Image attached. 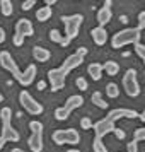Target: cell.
Here are the masks:
<instances>
[{
  "label": "cell",
  "instance_id": "4fadbf2b",
  "mask_svg": "<svg viewBox=\"0 0 145 152\" xmlns=\"http://www.w3.org/2000/svg\"><path fill=\"white\" fill-rule=\"evenodd\" d=\"M80 63H84V56L80 55V53H72L70 56H67V58H65V62L60 65V69H62L67 75H68L74 69L80 67Z\"/></svg>",
  "mask_w": 145,
  "mask_h": 152
},
{
  "label": "cell",
  "instance_id": "d590c367",
  "mask_svg": "<svg viewBox=\"0 0 145 152\" xmlns=\"http://www.w3.org/2000/svg\"><path fill=\"white\" fill-rule=\"evenodd\" d=\"M75 53H80L82 56H85V55H87V48H85V46H80V48L75 51Z\"/></svg>",
  "mask_w": 145,
  "mask_h": 152
},
{
  "label": "cell",
  "instance_id": "d6a6232c",
  "mask_svg": "<svg viewBox=\"0 0 145 152\" xmlns=\"http://www.w3.org/2000/svg\"><path fill=\"white\" fill-rule=\"evenodd\" d=\"M126 149H128V152H138V144L135 140H131V142L126 144Z\"/></svg>",
  "mask_w": 145,
  "mask_h": 152
},
{
  "label": "cell",
  "instance_id": "f546056e",
  "mask_svg": "<svg viewBox=\"0 0 145 152\" xmlns=\"http://www.w3.org/2000/svg\"><path fill=\"white\" fill-rule=\"evenodd\" d=\"M144 28H145V10H142V12L138 14V26H137V29L142 33Z\"/></svg>",
  "mask_w": 145,
  "mask_h": 152
},
{
  "label": "cell",
  "instance_id": "8fae6325",
  "mask_svg": "<svg viewBox=\"0 0 145 152\" xmlns=\"http://www.w3.org/2000/svg\"><path fill=\"white\" fill-rule=\"evenodd\" d=\"M108 120L109 121H116V120H123V118H138V111L135 110H128V108H116V110H111L109 113H108Z\"/></svg>",
  "mask_w": 145,
  "mask_h": 152
},
{
  "label": "cell",
  "instance_id": "60d3db41",
  "mask_svg": "<svg viewBox=\"0 0 145 152\" xmlns=\"http://www.w3.org/2000/svg\"><path fill=\"white\" fill-rule=\"evenodd\" d=\"M7 144V142H5V140H4V138L0 137V151H2V149H4V145Z\"/></svg>",
  "mask_w": 145,
  "mask_h": 152
},
{
  "label": "cell",
  "instance_id": "603a6c76",
  "mask_svg": "<svg viewBox=\"0 0 145 152\" xmlns=\"http://www.w3.org/2000/svg\"><path fill=\"white\" fill-rule=\"evenodd\" d=\"M0 12H2V15H5V17L12 15V12H14L12 2L10 0H0Z\"/></svg>",
  "mask_w": 145,
  "mask_h": 152
},
{
  "label": "cell",
  "instance_id": "e575fe53",
  "mask_svg": "<svg viewBox=\"0 0 145 152\" xmlns=\"http://www.w3.org/2000/svg\"><path fill=\"white\" fill-rule=\"evenodd\" d=\"M113 133H114V135H116V137L119 138V140H123L125 135H126V133H125V132L121 130V128H114V132H113Z\"/></svg>",
  "mask_w": 145,
  "mask_h": 152
},
{
  "label": "cell",
  "instance_id": "ee69618b",
  "mask_svg": "<svg viewBox=\"0 0 145 152\" xmlns=\"http://www.w3.org/2000/svg\"><path fill=\"white\" fill-rule=\"evenodd\" d=\"M2 101H4V94H2V92H0V103H2Z\"/></svg>",
  "mask_w": 145,
  "mask_h": 152
},
{
  "label": "cell",
  "instance_id": "277c9868",
  "mask_svg": "<svg viewBox=\"0 0 145 152\" xmlns=\"http://www.w3.org/2000/svg\"><path fill=\"white\" fill-rule=\"evenodd\" d=\"M82 104H84V97L80 96V94L70 96L68 99L65 101L63 106H60V108L55 110V118L58 120V121H65V120H68L70 113H72L74 110H77V108H80Z\"/></svg>",
  "mask_w": 145,
  "mask_h": 152
},
{
  "label": "cell",
  "instance_id": "ab89813d",
  "mask_svg": "<svg viewBox=\"0 0 145 152\" xmlns=\"http://www.w3.org/2000/svg\"><path fill=\"white\" fill-rule=\"evenodd\" d=\"M138 120L140 121H145V113H138Z\"/></svg>",
  "mask_w": 145,
  "mask_h": 152
},
{
  "label": "cell",
  "instance_id": "52a82bcc",
  "mask_svg": "<svg viewBox=\"0 0 145 152\" xmlns=\"http://www.w3.org/2000/svg\"><path fill=\"white\" fill-rule=\"evenodd\" d=\"M123 89L126 92V96L137 97L140 94V84L137 80V70L128 69L123 75Z\"/></svg>",
  "mask_w": 145,
  "mask_h": 152
},
{
  "label": "cell",
  "instance_id": "6da1fadb",
  "mask_svg": "<svg viewBox=\"0 0 145 152\" xmlns=\"http://www.w3.org/2000/svg\"><path fill=\"white\" fill-rule=\"evenodd\" d=\"M62 22L65 26V36L63 41L60 43L63 48L68 46L72 39H75L79 33H80V26L84 22V15L82 14H72V15H62Z\"/></svg>",
  "mask_w": 145,
  "mask_h": 152
},
{
  "label": "cell",
  "instance_id": "cb8c5ba5",
  "mask_svg": "<svg viewBox=\"0 0 145 152\" xmlns=\"http://www.w3.org/2000/svg\"><path fill=\"white\" fill-rule=\"evenodd\" d=\"M106 96L111 97V99H116V97L119 96V87H118V84L109 82L106 86Z\"/></svg>",
  "mask_w": 145,
  "mask_h": 152
},
{
  "label": "cell",
  "instance_id": "44dd1931",
  "mask_svg": "<svg viewBox=\"0 0 145 152\" xmlns=\"http://www.w3.org/2000/svg\"><path fill=\"white\" fill-rule=\"evenodd\" d=\"M51 15H53V10L50 7H39L38 10H36V19H38V22H46L51 19Z\"/></svg>",
  "mask_w": 145,
  "mask_h": 152
},
{
  "label": "cell",
  "instance_id": "7402d4cb",
  "mask_svg": "<svg viewBox=\"0 0 145 152\" xmlns=\"http://www.w3.org/2000/svg\"><path fill=\"white\" fill-rule=\"evenodd\" d=\"M90 101H92V104H96L97 108H101V110H108V101L103 97V94L99 92V91H96V92H92V96H90Z\"/></svg>",
  "mask_w": 145,
  "mask_h": 152
},
{
  "label": "cell",
  "instance_id": "836d02e7",
  "mask_svg": "<svg viewBox=\"0 0 145 152\" xmlns=\"http://www.w3.org/2000/svg\"><path fill=\"white\" fill-rule=\"evenodd\" d=\"M12 43H14L15 46H22V43H24V38L19 34H14V38H12Z\"/></svg>",
  "mask_w": 145,
  "mask_h": 152
},
{
  "label": "cell",
  "instance_id": "d6986e66",
  "mask_svg": "<svg viewBox=\"0 0 145 152\" xmlns=\"http://www.w3.org/2000/svg\"><path fill=\"white\" fill-rule=\"evenodd\" d=\"M87 74L92 77V80H101V77H103V63H90L89 67H87Z\"/></svg>",
  "mask_w": 145,
  "mask_h": 152
},
{
  "label": "cell",
  "instance_id": "8992f818",
  "mask_svg": "<svg viewBox=\"0 0 145 152\" xmlns=\"http://www.w3.org/2000/svg\"><path fill=\"white\" fill-rule=\"evenodd\" d=\"M19 104H21L22 108L28 111L29 115H34V116L41 115L43 111H44L43 104L38 103V101H36L34 97L29 94L28 91H21V92H19Z\"/></svg>",
  "mask_w": 145,
  "mask_h": 152
},
{
  "label": "cell",
  "instance_id": "f35d334b",
  "mask_svg": "<svg viewBox=\"0 0 145 152\" xmlns=\"http://www.w3.org/2000/svg\"><path fill=\"white\" fill-rule=\"evenodd\" d=\"M56 2L55 0H46V7H51V5H55Z\"/></svg>",
  "mask_w": 145,
  "mask_h": 152
},
{
  "label": "cell",
  "instance_id": "484cf974",
  "mask_svg": "<svg viewBox=\"0 0 145 152\" xmlns=\"http://www.w3.org/2000/svg\"><path fill=\"white\" fill-rule=\"evenodd\" d=\"M133 140H135L137 144L145 140V128H144V126H138L137 130L133 132Z\"/></svg>",
  "mask_w": 145,
  "mask_h": 152
},
{
  "label": "cell",
  "instance_id": "7c38bea8",
  "mask_svg": "<svg viewBox=\"0 0 145 152\" xmlns=\"http://www.w3.org/2000/svg\"><path fill=\"white\" fill-rule=\"evenodd\" d=\"M111 5H113V2H111V0H106L104 5L97 10V24H99V28H104V26H106L108 22H111V19H113Z\"/></svg>",
  "mask_w": 145,
  "mask_h": 152
},
{
  "label": "cell",
  "instance_id": "1f68e13d",
  "mask_svg": "<svg viewBox=\"0 0 145 152\" xmlns=\"http://www.w3.org/2000/svg\"><path fill=\"white\" fill-rule=\"evenodd\" d=\"M34 5H36L34 0H26V2H22V10H31Z\"/></svg>",
  "mask_w": 145,
  "mask_h": 152
},
{
  "label": "cell",
  "instance_id": "ba28073f",
  "mask_svg": "<svg viewBox=\"0 0 145 152\" xmlns=\"http://www.w3.org/2000/svg\"><path fill=\"white\" fill-rule=\"evenodd\" d=\"M0 65H2V69H5L7 72H10V74H12V77H14V79L17 80V82L21 80L22 72L19 70V67H17V63H15V60L12 58V55L9 53L7 50L0 51Z\"/></svg>",
  "mask_w": 145,
  "mask_h": 152
},
{
  "label": "cell",
  "instance_id": "5bb4252c",
  "mask_svg": "<svg viewBox=\"0 0 145 152\" xmlns=\"http://www.w3.org/2000/svg\"><path fill=\"white\" fill-rule=\"evenodd\" d=\"M15 34L22 36V38H28V36H33L34 34V26H33V22L26 19V17H22L19 21L15 22Z\"/></svg>",
  "mask_w": 145,
  "mask_h": 152
},
{
  "label": "cell",
  "instance_id": "74e56055",
  "mask_svg": "<svg viewBox=\"0 0 145 152\" xmlns=\"http://www.w3.org/2000/svg\"><path fill=\"white\" fill-rule=\"evenodd\" d=\"M44 87H46V82H38V89H44Z\"/></svg>",
  "mask_w": 145,
  "mask_h": 152
},
{
  "label": "cell",
  "instance_id": "8d00e7d4",
  "mask_svg": "<svg viewBox=\"0 0 145 152\" xmlns=\"http://www.w3.org/2000/svg\"><path fill=\"white\" fill-rule=\"evenodd\" d=\"M5 41V31H4V28H0V45Z\"/></svg>",
  "mask_w": 145,
  "mask_h": 152
},
{
  "label": "cell",
  "instance_id": "f1b7e54d",
  "mask_svg": "<svg viewBox=\"0 0 145 152\" xmlns=\"http://www.w3.org/2000/svg\"><path fill=\"white\" fill-rule=\"evenodd\" d=\"M133 48H135V53L138 55V58L145 60V46H144V45H142V43H135V45H133Z\"/></svg>",
  "mask_w": 145,
  "mask_h": 152
},
{
  "label": "cell",
  "instance_id": "7a4b0ae2",
  "mask_svg": "<svg viewBox=\"0 0 145 152\" xmlns=\"http://www.w3.org/2000/svg\"><path fill=\"white\" fill-rule=\"evenodd\" d=\"M140 38H142V33L138 31L137 28H126L118 31L116 34L111 38V46L114 50H121L126 45H135V43H140Z\"/></svg>",
  "mask_w": 145,
  "mask_h": 152
},
{
  "label": "cell",
  "instance_id": "2e32d148",
  "mask_svg": "<svg viewBox=\"0 0 145 152\" xmlns=\"http://www.w3.org/2000/svg\"><path fill=\"white\" fill-rule=\"evenodd\" d=\"M28 145L33 152L43 151V132H33L31 137L28 138Z\"/></svg>",
  "mask_w": 145,
  "mask_h": 152
},
{
  "label": "cell",
  "instance_id": "4316f807",
  "mask_svg": "<svg viewBox=\"0 0 145 152\" xmlns=\"http://www.w3.org/2000/svg\"><path fill=\"white\" fill-rule=\"evenodd\" d=\"M50 39L53 43H58V45H60V43L63 41V36L58 29H51V31H50Z\"/></svg>",
  "mask_w": 145,
  "mask_h": 152
},
{
  "label": "cell",
  "instance_id": "b9f144b4",
  "mask_svg": "<svg viewBox=\"0 0 145 152\" xmlns=\"http://www.w3.org/2000/svg\"><path fill=\"white\" fill-rule=\"evenodd\" d=\"M12 152H24V151H22V149H19V147H14V149H12Z\"/></svg>",
  "mask_w": 145,
  "mask_h": 152
},
{
  "label": "cell",
  "instance_id": "ffe728a7",
  "mask_svg": "<svg viewBox=\"0 0 145 152\" xmlns=\"http://www.w3.org/2000/svg\"><path fill=\"white\" fill-rule=\"evenodd\" d=\"M103 72H106L109 77L118 75V72H119V63L114 62V60H108V62L103 65Z\"/></svg>",
  "mask_w": 145,
  "mask_h": 152
},
{
  "label": "cell",
  "instance_id": "9c48e42d",
  "mask_svg": "<svg viewBox=\"0 0 145 152\" xmlns=\"http://www.w3.org/2000/svg\"><path fill=\"white\" fill-rule=\"evenodd\" d=\"M65 79H67V74L60 67L48 70V82H50V87H51L53 92H56V91H60L65 87Z\"/></svg>",
  "mask_w": 145,
  "mask_h": 152
},
{
  "label": "cell",
  "instance_id": "83f0119b",
  "mask_svg": "<svg viewBox=\"0 0 145 152\" xmlns=\"http://www.w3.org/2000/svg\"><path fill=\"white\" fill-rule=\"evenodd\" d=\"M75 86L79 91H87V87H89V84H87V80L84 79V77H77L75 79Z\"/></svg>",
  "mask_w": 145,
  "mask_h": 152
},
{
  "label": "cell",
  "instance_id": "ac0fdd59",
  "mask_svg": "<svg viewBox=\"0 0 145 152\" xmlns=\"http://www.w3.org/2000/svg\"><path fill=\"white\" fill-rule=\"evenodd\" d=\"M33 56H34L36 62L44 63L51 58V53H50V50L43 48V46H34V48H33Z\"/></svg>",
  "mask_w": 145,
  "mask_h": 152
},
{
  "label": "cell",
  "instance_id": "d4e9b609",
  "mask_svg": "<svg viewBox=\"0 0 145 152\" xmlns=\"http://www.w3.org/2000/svg\"><path fill=\"white\" fill-rule=\"evenodd\" d=\"M92 151L94 152H108V147L104 145L103 138L94 137V140H92Z\"/></svg>",
  "mask_w": 145,
  "mask_h": 152
},
{
  "label": "cell",
  "instance_id": "3957f363",
  "mask_svg": "<svg viewBox=\"0 0 145 152\" xmlns=\"http://www.w3.org/2000/svg\"><path fill=\"white\" fill-rule=\"evenodd\" d=\"M0 120H2V135L5 142H19V132L12 126V110L9 106H4L0 110Z\"/></svg>",
  "mask_w": 145,
  "mask_h": 152
},
{
  "label": "cell",
  "instance_id": "9a60e30c",
  "mask_svg": "<svg viewBox=\"0 0 145 152\" xmlns=\"http://www.w3.org/2000/svg\"><path fill=\"white\" fill-rule=\"evenodd\" d=\"M36 74H38V69H36V65H34V63L28 65V67L24 69V72H22V75H21V80H19V84H21L22 87H28V86H31V84L34 82Z\"/></svg>",
  "mask_w": 145,
  "mask_h": 152
},
{
  "label": "cell",
  "instance_id": "30bf717a",
  "mask_svg": "<svg viewBox=\"0 0 145 152\" xmlns=\"http://www.w3.org/2000/svg\"><path fill=\"white\" fill-rule=\"evenodd\" d=\"M114 123L113 121H109L108 118H103V120H99V121H96V123H92V130H94V137H99L103 138L106 137L108 133H113L114 132Z\"/></svg>",
  "mask_w": 145,
  "mask_h": 152
},
{
  "label": "cell",
  "instance_id": "7bdbcfd3",
  "mask_svg": "<svg viewBox=\"0 0 145 152\" xmlns=\"http://www.w3.org/2000/svg\"><path fill=\"white\" fill-rule=\"evenodd\" d=\"M67 152H80V151H79V149H68Z\"/></svg>",
  "mask_w": 145,
  "mask_h": 152
},
{
  "label": "cell",
  "instance_id": "4dcf8cb0",
  "mask_svg": "<svg viewBox=\"0 0 145 152\" xmlns=\"http://www.w3.org/2000/svg\"><path fill=\"white\" fill-rule=\"evenodd\" d=\"M80 126H82L84 130H89V128H92V120H90L89 116H84L82 120H80Z\"/></svg>",
  "mask_w": 145,
  "mask_h": 152
},
{
  "label": "cell",
  "instance_id": "e0dca14e",
  "mask_svg": "<svg viewBox=\"0 0 145 152\" xmlns=\"http://www.w3.org/2000/svg\"><path fill=\"white\" fill-rule=\"evenodd\" d=\"M90 36H92V41L96 43L97 46H103L108 41V31H106V28H99V26L92 28Z\"/></svg>",
  "mask_w": 145,
  "mask_h": 152
},
{
  "label": "cell",
  "instance_id": "5b68a950",
  "mask_svg": "<svg viewBox=\"0 0 145 152\" xmlns=\"http://www.w3.org/2000/svg\"><path fill=\"white\" fill-rule=\"evenodd\" d=\"M51 140L56 145H79L80 135L75 128H67V130H55L51 133Z\"/></svg>",
  "mask_w": 145,
  "mask_h": 152
}]
</instances>
